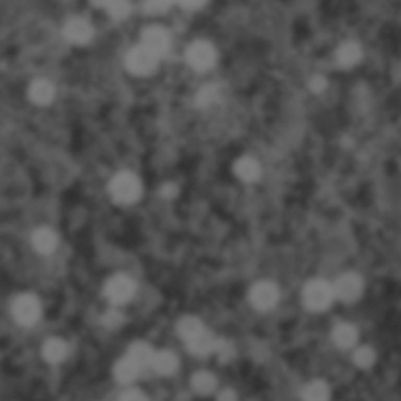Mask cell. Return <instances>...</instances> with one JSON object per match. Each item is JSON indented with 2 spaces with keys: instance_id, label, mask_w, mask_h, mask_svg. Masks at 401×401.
<instances>
[{
  "instance_id": "1",
  "label": "cell",
  "mask_w": 401,
  "mask_h": 401,
  "mask_svg": "<svg viewBox=\"0 0 401 401\" xmlns=\"http://www.w3.org/2000/svg\"><path fill=\"white\" fill-rule=\"evenodd\" d=\"M185 62L198 74H204V72L214 69L218 62V51L215 44L209 40H194L187 47Z\"/></svg>"
},
{
  "instance_id": "2",
  "label": "cell",
  "mask_w": 401,
  "mask_h": 401,
  "mask_svg": "<svg viewBox=\"0 0 401 401\" xmlns=\"http://www.w3.org/2000/svg\"><path fill=\"white\" fill-rule=\"evenodd\" d=\"M159 62L160 58L142 44L132 47L124 58L126 69L137 77L153 76L159 68Z\"/></svg>"
},
{
  "instance_id": "3",
  "label": "cell",
  "mask_w": 401,
  "mask_h": 401,
  "mask_svg": "<svg viewBox=\"0 0 401 401\" xmlns=\"http://www.w3.org/2000/svg\"><path fill=\"white\" fill-rule=\"evenodd\" d=\"M110 193L113 199L119 204H132L142 194V182L135 174L129 171L118 173L112 179Z\"/></svg>"
},
{
  "instance_id": "4",
  "label": "cell",
  "mask_w": 401,
  "mask_h": 401,
  "mask_svg": "<svg viewBox=\"0 0 401 401\" xmlns=\"http://www.w3.org/2000/svg\"><path fill=\"white\" fill-rule=\"evenodd\" d=\"M139 44L144 46L148 51L155 53L157 57L162 58L169 52L173 44L171 33L168 28L162 26H148L142 32V42Z\"/></svg>"
},
{
  "instance_id": "5",
  "label": "cell",
  "mask_w": 401,
  "mask_h": 401,
  "mask_svg": "<svg viewBox=\"0 0 401 401\" xmlns=\"http://www.w3.org/2000/svg\"><path fill=\"white\" fill-rule=\"evenodd\" d=\"M63 38L72 46H85L94 38V27L87 17L72 16L63 26Z\"/></svg>"
},
{
  "instance_id": "6",
  "label": "cell",
  "mask_w": 401,
  "mask_h": 401,
  "mask_svg": "<svg viewBox=\"0 0 401 401\" xmlns=\"http://www.w3.org/2000/svg\"><path fill=\"white\" fill-rule=\"evenodd\" d=\"M302 298L305 305L312 311H325L334 300V290L325 281H312L306 285Z\"/></svg>"
},
{
  "instance_id": "7",
  "label": "cell",
  "mask_w": 401,
  "mask_h": 401,
  "mask_svg": "<svg viewBox=\"0 0 401 401\" xmlns=\"http://www.w3.org/2000/svg\"><path fill=\"white\" fill-rule=\"evenodd\" d=\"M13 315L16 321L24 326H32L41 315V305L33 295H21L13 302Z\"/></svg>"
},
{
  "instance_id": "8",
  "label": "cell",
  "mask_w": 401,
  "mask_h": 401,
  "mask_svg": "<svg viewBox=\"0 0 401 401\" xmlns=\"http://www.w3.org/2000/svg\"><path fill=\"white\" fill-rule=\"evenodd\" d=\"M27 97L36 107L51 105L57 97V87L46 77H38L30 82L27 88Z\"/></svg>"
},
{
  "instance_id": "9",
  "label": "cell",
  "mask_w": 401,
  "mask_h": 401,
  "mask_svg": "<svg viewBox=\"0 0 401 401\" xmlns=\"http://www.w3.org/2000/svg\"><path fill=\"white\" fill-rule=\"evenodd\" d=\"M133 291H135V284L124 275L112 278L105 285V295L114 305H124L133 296Z\"/></svg>"
},
{
  "instance_id": "10",
  "label": "cell",
  "mask_w": 401,
  "mask_h": 401,
  "mask_svg": "<svg viewBox=\"0 0 401 401\" xmlns=\"http://www.w3.org/2000/svg\"><path fill=\"white\" fill-rule=\"evenodd\" d=\"M334 296H339L342 301H355L361 296L362 281L355 273H346L337 279L336 285L332 287Z\"/></svg>"
},
{
  "instance_id": "11",
  "label": "cell",
  "mask_w": 401,
  "mask_h": 401,
  "mask_svg": "<svg viewBox=\"0 0 401 401\" xmlns=\"http://www.w3.org/2000/svg\"><path fill=\"white\" fill-rule=\"evenodd\" d=\"M278 289L270 282H259L253 287L249 298H251L253 306L260 311L271 309L278 302Z\"/></svg>"
},
{
  "instance_id": "12",
  "label": "cell",
  "mask_w": 401,
  "mask_h": 401,
  "mask_svg": "<svg viewBox=\"0 0 401 401\" xmlns=\"http://www.w3.org/2000/svg\"><path fill=\"white\" fill-rule=\"evenodd\" d=\"M364 58L362 46L356 41H345L337 47L336 60L337 65L343 69H351L359 65Z\"/></svg>"
},
{
  "instance_id": "13",
  "label": "cell",
  "mask_w": 401,
  "mask_h": 401,
  "mask_svg": "<svg viewBox=\"0 0 401 401\" xmlns=\"http://www.w3.org/2000/svg\"><path fill=\"white\" fill-rule=\"evenodd\" d=\"M194 101H196V107L203 108V110L215 107L221 102V88L216 83L204 85L203 88H199Z\"/></svg>"
},
{
  "instance_id": "14",
  "label": "cell",
  "mask_w": 401,
  "mask_h": 401,
  "mask_svg": "<svg viewBox=\"0 0 401 401\" xmlns=\"http://www.w3.org/2000/svg\"><path fill=\"white\" fill-rule=\"evenodd\" d=\"M215 342H216V339L212 336L210 332L203 330L198 334V336H194L193 339L188 340L187 343H188V348H190L193 355L207 356L210 353H214Z\"/></svg>"
},
{
  "instance_id": "15",
  "label": "cell",
  "mask_w": 401,
  "mask_h": 401,
  "mask_svg": "<svg viewBox=\"0 0 401 401\" xmlns=\"http://www.w3.org/2000/svg\"><path fill=\"white\" fill-rule=\"evenodd\" d=\"M235 174L245 182H254L260 178V165L253 157H241L235 162Z\"/></svg>"
},
{
  "instance_id": "16",
  "label": "cell",
  "mask_w": 401,
  "mask_h": 401,
  "mask_svg": "<svg viewBox=\"0 0 401 401\" xmlns=\"http://www.w3.org/2000/svg\"><path fill=\"white\" fill-rule=\"evenodd\" d=\"M33 246L35 249L38 253L41 254H51L56 251V248H57V243H58V239H57V235L53 230L51 229H47V228H42V229H38L36 232L33 234Z\"/></svg>"
},
{
  "instance_id": "17",
  "label": "cell",
  "mask_w": 401,
  "mask_h": 401,
  "mask_svg": "<svg viewBox=\"0 0 401 401\" xmlns=\"http://www.w3.org/2000/svg\"><path fill=\"white\" fill-rule=\"evenodd\" d=\"M42 355H44V359L51 364H58L62 362L66 355H68V346L60 339H51L47 340L44 348H42Z\"/></svg>"
},
{
  "instance_id": "18",
  "label": "cell",
  "mask_w": 401,
  "mask_h": 401,
  "mask_svg": "<svg viewBox=\"0 0 401 401\" xmlns=\"http://www.w3.org/2000/svg\"><path fill=\"white\" fill-rule=\"evenodd\" d=\"M151 366L155 368L157 373L169 375L178 367V357L169 353V351H160V353H154Z\"/></svg>"
},
{
  "instance_id": "19",
  "label": "cell",
  "mask_w": 401,
  "mask_h": 401,
  "mask_svg": "<svg viewBox=\"0 0 401 401\" xmlns=\"http://www.w3.org/2000/svg\"><path fill=\"white\" fill-rule=\"evenodd\" d=\"M334 342H336L340 348H350L353 346L357 340V331L355 326H351L348 323L339 325L332 332Z\"/></svg>"
},
{
  "instance_id": "20",
  "label": "cell",
  "mask_w": 401,
  "mask_h": 401,
  "mask_svg": "<svg viewBox=\"0 0 401 401\" xmlns=\"http://www.w3.org/2000/svg\"><path fill=\"white\" fill-rule=\"evenodd\" d=\"M130 359L139 366L142 368L151 366V361H153V356H154V351L153 348L148 343H143V342H138L135 345H132V348L129 351Z\"/></svg>"
},
{
  "instance_id": "21",
  "label": "cell",
  "mask_w": 401,
  "mask_h": 401,
  "mask_svg": "<svg viewBox=\"0 0 401 401\" xmlns=\"http://www.w3.org/2000/svg\"><path fill=\"white\" fill-rule=\"evenodd\" d=\"M139 370H142V367L137 366V364L127 356L117 364V367H114V375H117V378L121 382H129L137 378Z\"/></svg>"
},
{
  "instance_id": "22",
  "label": "cell",
  "mask_w": 401,
  "mask_h": 401,
  "mask_svg": "<svg viewBox=\"0 0 401 401\" xmlns=\"http://www.w3.org/2000/svg\"><path fill=\"white\" fill-rule=\"evenodd\" d=\"M107 13L114 22L126 21L132 15V3L129 0H110L107 5Z\"/></svg>"
},
{
  "instance_id": "23",
  "label": "cell",
  "mask_w": 401,
  "mask_h": 401,
  "mask_svg": "<svg viewBox=\"0 0 401 401\" xmlns=\"http://www.w3.org/2000/svg\"><path fill=\"white\" fill-rule=\"evenodd\" d=\"M305 401H327L330 398V387L323 381H312L302 391Z\"/></svg>"
},
{
  "instance_id": "24",
  "label": "cell",
  "mask_w": 401,
  "mask_h": 401,
  "mask_svg": "<svg viewBox=\"0 0 401 401\" xmlns=\"http://www.w3.org/2000/svg\"><path fill=\"white\" fill-rule=\"evenodd\" d=\"M204 330L203 323L198 318L194 317H185L179 321L178 325V332L179 336L188 342V340L193 339L194 336H198V334Z\"/></svg>"
},
{
  "instance_id": "25",
  "label": "cell",
  "mask_w": 401,
  "mask_h": 401,
  "mask_svg": "<svg viewBox=\"0 0 401 401\" xmlns=\"http://www.w3.org/2000/svg\"><path fill=\"white\" fill-rule=\"evenodd\" d=\"M191 384L198 393L207 395L210 392H214V389L216 386V379L214 375H210L207 372H199L193 376Z\"/></svg>"
},
{
  "instance_id": "26",
  "label": "cell",
  "mask_w": 401,
  "mask_h": 401,
  "mask_svg": "<svg viewBox=\"0 0 401 401\" xmlns=\"http://www.w3.org/2000/svg\"><path fill=\"white\" fill-rule=\"evenodd\" d=\"M178 3V0H146L143 5V10L146 15L149 16H159L165 15L167 11Z\"/></svg>"
},
{
  "instance_id": "27",
  "label": "cell",
  "mask_w": 401,
  "mask_h": 401,
  "mask_svg": "<svg viewBox=\"0 0 401 401\" xmlns=\"http://www.w3.org/2000/svg\"><path fill=\"white\" fill-rule=\"evenodd\" d=\"M355 362H356V366H359L361 368L372 367L373 362H375L373 351L370 350V348H361V350H357L356 355H355Z\"/></svg>"
},
{
  "instance_id": "28",
  "label": "cell",
  "mask_w": 401,
  "mask_h": 401,
  "mask_svg": "<svg viewBox=\"0 0 401 401\" xmlns=\"http://www.w3.org/2000/svg\"><path fill=\"white\" fill-rule=\"evenodd\" d=\"M123 314H121L119 311H117V309H113V311H110V312H107L105 315H104V323H105V326H108V327H118L121 323H123Z\"/></svg>"
},
{
  "instance_id": "29",
  "label": "cell",
  "mask_w": 401,
  "mask_h": 401,
  "mask_svg": "<svg viewBox=\"0 0 401 401\" xmlns=\"http://www.w3.org/2000/svg\"><path fill=\"white\" fill-rule=\"evenodd\" d=\"M326 87H327V80L323 76H320V74L314 76L311 78V82H309V88H311L312 93H317V94L323 93V91L326 89Z\"/></svg>"
},
{
  "instance_id": "30",
  "label": "cell",
  "mask_w": 401,
  "mask_h": 401,
  "mask_svg": "<svg viewBox=\"0 0 401 401\" xmlns=\"http://www.w3.org/2000/svg\"><path fill=\"white\" fill-rule=\"evenodd\" d=\"M178 3L180 5L182 8L194 11V10H200V8H203L204 5L207 3V0H178Z\"/></svg>"
},
{
  "instance_id": "31",
  "label": "cell",
  "mask_w": 401,
  "mask_h": 401,
  "mask_svg": "<svg viewBox=\"0 0 401 401\" xmlns=\"http://www.w3.org/2000/svg\"><path fill=\"white\" fill-rule=\"evenodd\" d=\"M121 401H148L146 400L144 395L138 391H129L123 393V397H121Z\"/></svg>"
},
{
  "instance_id": "32",
  "label": "cell",
  "mask_w": 401,
  "mask_h": 401,
  "mask_svg": "<svg viewBox=\"0 0 401 401\" xmlns=\"http://www.w3.org/2000/svg\"><path fill=\"white\" fill-rule=\"evenodd\" d=\"M176 193H178V188H176V185H173V184H167L165 187L162 188V194L167 198L176 196Z\"/></svg>"
},
{
  "instance_id": "33",
  "label": "cell",
  "mask_w": 401,
  "mask_h": 401,
  "mask_svg": "<svg viewBox=\"0 0 401 401\" xmlns=\"http://www.w3.org/2000/svg\"><path fill=\"white\" fill-rule=\"evenodd\" d=\"M89 3L93 5L94 8H99V10H105L107 5L110 3V0H89Z\"/></svg>"
},
{
  "instance_id": "34",
  "label": "cell",
  "mask_w": 401,
  "mask_h": 401,
  "mask_svg": "<svg viewBox=\"0 0 401 401\" xmlns=\"http://www.w3.org/2000/svg\"><path fill=\"white\" fill-rule=\"evenodd\" d=\"M218 401H237L235 393L232 391H224V392H221L220 400Z\"/></svg>"
}]
</instances>
